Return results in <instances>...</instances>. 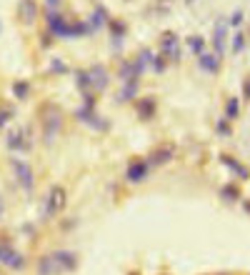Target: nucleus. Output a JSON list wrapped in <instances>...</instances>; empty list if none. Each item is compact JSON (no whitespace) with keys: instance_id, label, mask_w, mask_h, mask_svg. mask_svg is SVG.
Segmentation results:
<instances>
[{"instance_id":"7c9ffc66","label":"nucleus","mask_w":250,"mask_h":275,"mask_svg":"<svg viewBox=\"0 0 250 275\" xmlns=\"http://www.w3.org/2000/svg\"><path fill=\"white\" fill-rule=\"evenodd\" d=\"M243 95H245V100H250V78L243 80Z\"/></svg>"},{"instance_id":"393cba45","label":"nucleus","mask_w":250,"mask_h":275,"mask_svg":"<svg viewBox=\"0 0 250 275\" xmlns=\"http://www.w3.org/2000/svg\"><path fill=\"white\" fill-rule=\"evenodd\" d=\"M15 118V108L10 105V103H5V105H0V130H3L10 120Z\"/></svg>"},{"instance_id":"bb28decb","label":"nucleus","mask_w":250,"mask_h":275,"mask_svg":"<svg viewBox=\"0 0 250 275\" xmlns=\"http://www.w3.org/2000/svg\"><path fill=\"white\" fill-rule=\"evenodd\" d=\"M50 73H55V75H65V73H68V65L62 63L60 58H53V60H50Z\"/></svg>"},{"instance_id":"f3484780","label":"nucleus","mask_w":250,"mask_h":275,"mask_svg":"<svg viewBox=\"0 0 250 275\" xmlns=\"http://www.w3.org/2000/svg\"><path fill=\"white\" fill-rule=\"evenodd\" d=\"M73 78H75V88L80 90V95L93 90V83H90V73H88V68H78V70L73 73ZM93 93H95V90H93Z\"/></svg>"},{"instance_id":"9b49d317","label":"nucleus","mask_w":250,"mask_h":275,"mask_svg":"<svg viewBox=\"0 0 250 275\" xmlns=\"http://www.w3.org/2000/svg\"><path fill=\"white\" fill-rule=\"evenodd\" d=\"M18 18L23 25H33L38 20V3L35 0H20L18 3Z\"/></svg>"},{"instance_id":"c9c22d12","label":"nucleus","mask_w":250,"mask_h":275,"mask_svg":"<svg viewBox=\"0 0 250 275\" xmlns=\"http://www.w3.org/2000/svg\"><path fill=\"white\" fill-rule=\"evenodd\" d=\"M185 3H193V0H185Z\"/></svg>"},{"instance_id":"39448f33","label":"nucleus","mask_w":250,"mask_h":275,"mask_svg":"<svg viewBox=\"0 0 250 275\" xmlns=\"http://www.w3.org/2000/svg\"><path fill=\"white\" fill-rule=\"evenodd\" d=\"M160 53L165 55V63H178L180 60V38L175 35V33H163V38H160Z\"/></svg>"},{"instance_id":"5701e85b","label":"nucleus","mask_w":250,"mask_h":275,"mask_svg":"<svg viewBox=\"0 0 250 275\" xmlns=\"http://www.w3.org/2000/svg\"><path fill=\"white\" fill-rule=\"evenodd\" d=\"M30 83L28 80H15L13 83V95H15V100H28L30 98Z\"/></svg>"},{"instance_id":"6e6552de","label":"nucleus","mask_w":250,"mask_h":275,"mask_svg":"<svg viewBox=\"0 0 250 275\" xmlns=\"http://www.w3.org/2000/svg\"><path fill=\"white\" fill-rule=\"evenodd\" d=\"M50 255H53L55 265L60 268V273H70V270H75V268H78V255H75L73 250L58 248V250H53Z\"/></svg>"},{"instance_id":"473e14b6","label":"nucleus","mask_w":250,"mask_h":275,"mask_svg":"<svg viewBox=\"0 0 250 275\" xmlns=\"http://www.w3.org/2000/svg\"><path fill=\"white\" fill-rule=\"evenodd\" d=\"M58 5H60V0H48V8H50V10H55Z\"/></svg>"},{"instance_id":"4468645a","label":"nucleus","mask_w":250,"mask_h":275,"mask_svg":"<svg viewBox=\"0 0 250 275\" xmlns=\"http://www.w3.org/2000/svg\"><path fill=\"white\" fill-rule=\"evenodd\" d=\"M155 110H158L155 98H140V100H135V113H138L140 120H150V118H155Z\"/></svg>"},{"instance_id":"b1692460","label":"nucleus","mask_w":250,"mask_h":275,"mask_svg":"<svg viewBox=\"0 0 250 275\" xmlns=\"http://www.w3.org/2000/svg\"><path fill=\"white\" fill-rule=\"evenodd\" d=\"M238 115H240V100H238V98H230V100L225 103V120L233 123Z\"/></svg>"},{"instance_id":"2f4dec72","label":"nucleus","mask_w":250,"mask_h":275,"mask_svg":"<svg viewBox=\"0 0 250 275\" xmlns=\"http://www.w3.org/2000/svg\"><path fill=\"white\" fill-rule=\"evenodd\" d=\"M3 215H5V200H3V195H0V220H3Z\"/></svg>"},{"instance_id":"a878e982","label":"nucleus","mask_w":250,"mask_h":275,"mask_svg":"<svg viewBox=\"0 0 250 275\" xmlns=\"http://www.w3.org/2000/svg\"><path fill=\"white\" fill-rule=\"evenodd\" d=\"M185 43H188V48H190V50H193L195 55H203V53H205V40H203L200 35H193V38H188Z\"/></svg>"},{"instance_id":"0eeeda50","label":"nucleus","mask_w":250,"mask_h":275,"mask_svg":"<svg viewBox=\"0 0 250 275\" xmlns=\"http://www.w3.org/2000/svg\"><path fill=\"white\" fill-rule=\"evenodd\" d=\"M5 145L10 150H30V128H18V130H10L8 133V140Z\"/></svg>"},{"instance_id":"423d86ee","label":"nucleus","mask_w":250,"mask_h":275,"mask_svg":"<svg viewBox=\"0 0 250 275\" xmlns=\"http://www.w3.org/2000/svg\"><path fill=\"white\" fill-rule=\"evenodd\" d=\"M148 175H150V165H148L145 158H135V160H130L128 170H125V180H128L130 185H138V183L148 180Z\"/></svg>"},{"instance_id":"72a5a7b5","label":"nucleus","mask_w":250,"mask_h":275,"mask_svg":"<svg viewBox=\"0 0 250 275\" xmlns=\"http://www.w3.org/2000/svg\"><path fill=\"white\" fill-rule=\"evenodd\" d=\"M5 245H8L5 240H0V258H3V250H5Z\"/></svg>"},{"instance_id":"c756f323","label":"nucleus","mask_w":250,"mask_h":275,"mask_svg":"<svg viewBox=\"0 0 250 275\" xmlns=\"http://www.w3.org/2000/svg\"><path fill=\"white\" fill-rule=\"evenodd\" d=\"M230 25H233V28H240V25H243V10H235V13L230 15Z\"/></svg>"},{"instance_id":"ddd939ff","label":"nucleus","mask_w":250,"mask_h":275,"mask_svg":"<svg viewBox=\"0 0 250 275\" xmlns=\"http://www.w3.org/2000/svg\"><path fill=\"white\" fill-rule=\"evenodd\" d=\"M3 260L8 268H13V270H23L25 268V258H23V253H18L13 245H5V250H3Z\"/></svg>"},{"instance_id":"f704fd0d","label":"nucleus","mask_w":250,"mask_h":275,"mask_svg":"<svg viewBox=\"0 0 250 275\" xmlns=\"http://www.w3.org/2000/svg\"><path fill=\"white\" fill-rule=\"evenodd\" d=\"M0 33H3V23H0Z\"/></svg>"},{"instance_id":"f03ea898","label":"nucleus","mask_w":250,"mask_h":275,"mask_svg":"<svg viewBox=\"0 0 250 275\" xmlns=\"http://www.w3.org/2000/svg\"><path fill=\"white\" fill-rule=\"evenodd\" d=\"M65 205H68V193L62 185H53L43 200V220H50L55 215H60L62 210H65Z\"/></svg>"},{"instance_id":"2eb2a0df","label":"nucleus","mask_w":250,"mask_h":275,"mask_svg":"<svg viewBox=\"0 0 250 275\" xmlns=\"http://www.w3.org/2000/svg\"><path fill=\"white\" fill-rule=\"evenodd\" d=\"M108 28H110V33H113V45L115 48H120L123 45V40H125V35H128V25H125L123 20H108Z\"/></svg>"},{"instance_id":"f257e3e1","label":"nucleus","mask_w":250,"mask_h":275,"mask_svg":"<svg viewBox=\"0 0 250 275\" xmlns=\"http://www.w3.org/2000/svg\"><path fill=\"white\" fill-rule=\"evenodd\" d=\"M40 123H43V143L45 145H53V140H55V135L60 133V125H62V113L55 108V105H43V110H40Z\"/></svg>"},{"instance_id":"c85d7f7f","label":"nucleus","mask_w":250,"mask_h":275,"mask_svg":"<svg viewBox=\"0 0 250 275\" xmlns=\"http://www.w3.org/2000/svg\"><path fill=\"white\" fill-rule=\"evenodd\" d=\"M215 130H218L220 135H230V120H225V118L218 120V128H215Z\"/></svg>"},{"instance_id":"cd10ccee","label":"nucleus","mask_w":250,"mask_h":275,"mask_svg":"<svg viewBox=\"0 0 250 275\" xmlns=\"http://www.w3.org/2000/svg\"><path fill=\"white\" fill-rule=\"evenodd\" d=\"M245 48V38H243V33H235V38H233V53H240Z\"/></svg>"},{"instance_id":"dca6fc26","label":"nucleus","mask_w":250,"mask_h":275,"mask_svg":"<svg viewBox=\"0 0 250 275\" xmlns=\"http://www.w3.org/2000/svg\"><path fill=\"white\" fill-rule=\"evenodd\" d=\"M220 160H223V165H225L228 170H233L240 180H248V178H250V170H248L240 160H235V158H230V155H220Z\"/></svg>"},{"instance_id":"412c9836","label":"nucleus","mask_w":250,"mask_h":275,"mask_svg":"<svg viewBox=\"0 0 250 275\" xmlns=\"http://www.w3.org/2000/svg\"><path fill=\"white\" fill-rule=\"evenodd\" d=\"M220 58L218 55H210V53H203V55H198V65L203 68L205 73H218V68H220V63H218Z\"/></svg>"},{"instance_id":"aec40b11","label":"nucleus","mask_w":250,"mask_h":275,"mask_svg":"<svg viewBox=\"0 0 250 275\" xmlns=\"http://www.w3.org/2000/svg\"><path fill=\"white\" fill-rule=\"evenodd\" d=\"M138 95V80H128V83H123L120 93H118V103H130L135 100Z\"/></svg>"},{"instance_id":"4be33fe9","label":"nucleus","mask_w":250,"mask_h":275,"mask_svg":"<svg viewBox=\"0 0 250 275\" xmlns=\"http://www.w3.org/2000/svg\"><path fill=\"white\" fill-rule=\"evenodd\" d=\"M220 198L225 200V203H240V190L235 188V183H228V185H223L220 188Z\"/></svg>"},{"instance_id":"20e7f679","label":"nucleus","mask_w":250,"mask_h":275,"mask_svg":"<svg viewBox=\"0 0 250 275\" xmlns=\"http://www.w3.org/2000/svg\"><path fill=\"white\" fill-rule=\"evenodd\" d=\"M10 168L15 173V180L18 185L25 190V193H33V185H35V175H33V168L23 160V158H13L10 160Z\"/></svg>"},{"instance_id":"6ab92c4d","label":"nucleus","mask_w":250,"mask_h":275,"mask_svg":"<svg viewBox=\"0 0 250 275\" xmlns=\"http://www.w3.org/2000/svg\"><path fill=\"white\" fill-rule=\"evenodd\" d=\"M35 270H38V275H60V268L55 265V260H53V255H50V253H48V255H43V258L38 260Z\"/></svg>"},{"instance_id":"f8f14e48","label":"nucleus","mask_w":250,"mask_h":275,"mask_svg":"<svg viewBox=\"0 0 250 275\" xmlns=\"http://www.w3.org/2000/svg\"><path fill=\"white\" fill-rule=\"evenodd\" d=\"M225 38H228V25H225V20H218L215 23V28H213V48H215V55L220 58L223 55V50H225Z\"/></svg>"},{"instance_id":"a211bd4d","label":"nucleus","mask_w":250,"mask_h":275,"mask_svg":"<svg viewBox=\"0 0 250 275\" xmlns=\"http://www.w3.org/2000/svg\"><path fill=\"white\" fill-rule=\"evenodd\" d=\"M108 20H110L108 10H105L103 5H98V8L90 13V18H88V25H90V30H100L103 25H108Z\"/></svg>"},{"instance_id":"7ed1b4c3","label":"nucleus","mask_w":250,"mask_h":275,"mask_svg":"<svg viewBox=\"0 0 250 275\" xmlns=\"http://www.w3.org/2000/svg\"><path fill=\"white\" fill-rule=\"evenodd\" d=\"M75 120H80L83 125H88V128H93V130H98V133H108V130H110V123H108L103 115H98L95 108L78 105V108H75Z\"/></svg>"},{"instance_id":"9d476101","label":"nucleus","mask_w":250,"mask_h":275,"mask_svg":"<svg viewBox=\"0 0 250 275\" xmlns=\"http://www.w3.org/2000/svg\"><path fill=\"white\" fill-rule=\"evenodd\" d=\"M173 158H175V148H173V145H158L145 160H148V165L153 168V165H168Z\"/></svg>"},{"instance_id":"1a4fd4ad","label":"nucleus","mask_w":250,"mask_h":275,"mask_svg":"<svg viewBox=\"0 0 250 275\" xmlns=\"http://www.w3.org/2000/svg\"><path fill=\"white\" fill-rule=\"evenodd\" d=\"M88 73H90V83H93V90L95 93H103L108 85H110V73H108V68L95 63L88 68Z\"/></svg>"}]
</instances>
